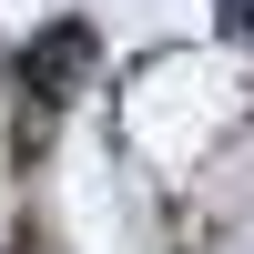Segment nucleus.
<instances>
[{
	"label": "nucleus",
	"mask_w": 254,
	"mask_h": 254,
	"mask_svg": "<svg viewBox=\"0 0 254 254\" xmlns=\"http://www.w3.org/2000/svg\"><path fill=\"white\" fill-rule=\"evenodd\" d=\"M81 71H92V20H51V31L20 51V92L31 102H71Z\"/></svg>",
	"instance_id": "obj_1"
},
{
	"label": "nucleus",
	"mask_w": 254,
	"mask_h": 254,
	"mask_svg": "<svg viewBox=\"0 0 254 254\" xmlns=\"http://www.w3.org/2000/svg\"><path fill=\"white\" fill-rule=\"evenodd\" d=\"M214 20H224L234 41H254V0H214Z\"/></svg>",
	"instance_id": "obj_2"
}]
</instances>
